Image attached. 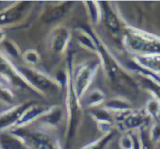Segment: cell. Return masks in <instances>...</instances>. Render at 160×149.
Here are the masks:
<instances>
[{
	"instance_id": "1",
	"label": "cell",
	"mask_w": 160,
	"mask_h": 149,
	"mask_svg": "<svg viewBox=\"0 0 160 149\" xmlns=\"http://www.w3.org/2000/svg\"><path fill=\"white\" fill-rule=\"evenodd\" d=\"M97 46H98V54H99L100 60L102 62V67L108 75L109 79L112 81V83L117 87L120 91H126L128 89L133 90L136 88L135 82L131 79V77L126 73L120 67V65L117 63V61L113 58V56L110 54L109 51H107V48L105 45L102 44V41L94 34L92 33Z\"/></svg>"
},
{
	"instance_id": "2",
	"label": "cell",
	"mask_w": 160,
	"mask_h": 149,
	"mask_svg": "<svg viewBox=\"0 0 160 149\" xmlns=\"http://www.w3.org/2000/svg\"><path fill=\"white\" fill-rule=\"evenodd\" d=\"M124 45L136 55H160V37L142 30L127 29Z\"/></svg>"
},
{
	"instance_id": "3",
	"label": "cell",
	"mask_w": 160,
	"mask_h": 149,
	"mask_svg": "<svg viewBox=\"0 0 160 149\" xmlns=\"http://www.w3.org/2000/svg\"><path fill=\"white\" fill-rule=\"evenodd\" d=\"M20 74L26 81V83L38 93L54 92L60 88V84L57 80L52 79L47 74L26 66L16 67Z\"/></svg>"
},
{
	"instance_id": "4",
	"label": "cell",
	"mask_w": 160,
	"mask_h": 149,
	"mask_svg": "<svg viewBox=\"0 0 160 149\" xmlns=\"http://www.w3.org/2000/svg\"><path fill=\"white\" fill-rule=\"evenodd\" d=\"M0 82L8 88L10 86L16 88H23L35 91L22 78L17 68L7 58L5 54L0 53Z\"/></svg>"
},
{
	"instance_id": "5",
	"label": "cell",
	"mask_w": 160,
	"mask_h": 149,
	"mask_svg": "<svg viewBox=\"0 0 160 149\" xmlns=\"http://www.w3.org/2000/svg\"><path fill=\"white\" fill-rule=\"evenodd\" d=\"M98 68V63H85L79 66L78 69L75 70L74 75L72 76V82L74 91L80 101H82L83 96L88 90V87L93 82Z\"/></svg>"
},
{
	"instance_id": "6",
	"label": "cell",
	"mask_w": 160,
	"mask_h": 149,
	"mask_svg": "<svg viewBox=\"0 0 160 149\" xmlns=\"http://www.w3.org/2000/svg\"><path fill=\"white\" fill-rule=\"evenodd\" d=\"M118 128L122 131H134L138 129L141 130L147 123L150 118L145 111L143 112H134L128 111L124 113L115 114Z\"/></svg>"
},
{
	"instance_id": "7",
	"label": "cell",
	"mask_w": 160,
	"mask_h": 149,
	"mask_svg": "<svg viewBox=\"0 0 160 149\" xmlns=\"http://www.w3.org/2000/svg\"><path fill=\"white\" fill-rule=\"evenodd\" d=\"M14 131L23 141L28 149H54L53 139L44 131H33L27 132Z\"/></svg>"
},
{
	"instance_id": "8",
	"label": "cell",
	"mask_w": 160,
	"mask_h": 149,
	"mask_svg": "<svg viewBox=\"0 0 160 149\" xmlns=\"http://www.w3.org/2000/svg\"><path fill=\"white\" fill-rule=\"evenodd\" d=\"M70 33L67 27L57 26L49 35L48 47L49 50L54 54H63L69 42Z\"/></svg>"
},
{
	"instance_id": "9",
	"label": "cell",
	"mask_w": 160,
	"mask_h": 149,
	"mask_svg": "<svg viewBox=\"0 0 160 149\" xmlns=\"http://www.w3.org/2000/svg\"><path fill=\"white\" fill-rule=\"evenodd\" d=\"M30 103H20L0 113V132L9 131L15 127L22 112Z\"/></svg>"
},
{
	"instance_id": "10",
	"label": "cell",
	"mask_w": 160,
	"mask_h": 149,
	"mask_svg": "<svg viewBox=\"0 0 160 149\" xmlns=\"http://www.w3.org/2000/svg\"><path fill=\"white\" fill-rule=\"evenodd\" d=\"M49 108L50 107H46V106L41 105V104L30 103L25 108V110L22 112V116H20V118L17 121L14 128L20 129V128H22V127L26 126L27 124L31 123L35 119L39 118L42 115H44L49 110Z\"/></svg>"
},
{
	"instance_id": "11",
	"label": "cell",
	"mask_w": 160,
	"mask_h": 149,
	"mask_svg": "<svg viewBox=\"0 0 160 149\" xmlns=\"http://www.w3.org/2000/svg\"><path fill=\"white\" fill-rule=\"evenodd\" d=\"M0 149H28L23 141L12 131L0 132Z\"/></svg>"
},
{
	"instance_id": "12",
	"label": "cell",
	"mask_w": 160,
	"mask_h": 149,
	"mask_svg": "<svg viewBox=\"0 0 160 149\" xmlns=\"http://www.w3.org/2000/svg\"><path fill=\"white\" fill-rule=\"evenodd\" d=\"M134 63L160 78V55H135Z\"/></svg>"
},
{
	"instance_id": "13",
	"label": "cell",
	"mask_w": 160,
	"mask_h": 149,
	"mask_svg": "<svg viewBox=\"0 0 160 149\" xmlns=\"http://www.w3.org/2000/svg\"><path fill=\"white\" fill-rule=\"evenodd\" d=\"M27 3H20L0 13V26L19 21L26 11Z\"/></svg>"
},
{
	"instance_id": "14",
	"label": "cell",
	"mask_w": 160,
	"mask_h": 149,
	"mask_svg": "<svg viewBox=\"0 0 160 149\" xmlns=\"http://www.w3.org/2000/svg\"><path fill=\"white\" fill-rule=\"evenodd\" d=\"M38 119L42 125L49 127V128H54L58 126L60 122L62 121L63 111L58 106L50 107L49 110L44 115H42Z\"/></svg>"
},
{
	"instance_id": "15",
	"label": "cell",
	"mask_w": 160,
	"mask_h": 149,
	"mask_svg": "<svg viewBox=\"0 0 160 149\" xmlns=\"http://www.w3.org/2000/svg\"><path fill=\"white\" fill-rule=\"evenodd\" d=\"M99 3L102 10V20L105 23L106 26L113 32H118L120 30V23L116 14L107 2Z\"/></svg>"
},
{
	"instance_id": "16",
	"label": "cell",
	"mask_w": 160,
	"mask_h": 149,
	"mask_svg": "<svg viewBox=\"0 0 160 149\" xmlns=\"http://www.w3.org/2000/svg\"><path fill=\"white\" fill-rule=\"evenodd\" d=\"M101 107L106 109L108 112H113L115 114L124 113V112L132 110L130 102L125 98H121V97L112 98V99L106 100L101 105Z\"/></svg>"
},
{
	"instance_id": "17",
	"label": "cell",
	"mask_w": 160,
	"mask_h": 149,
	"mask_svg": "<svg viewBox=\"0 0 160 149\" xmlns=\"http://www.w3.org/2000/svg\"><path fill=\"white\" fill-rule=\"evenodd\" d=\"M83 98L85 100V104L91 108L99 107L106 101V95L101 89L98 88H94L90 91H87Z\"/></svg>"
},
{
	"instance_id": "18",
	"label": "cell",
	"mask_w": 160,
	"mask_h": 149,
	"mask_svg": "<svg viewBox=\"0 0 160 149\" xmlns=\"http://www.w3.org/2000/svg\"><path fill=\"white\" fill-rule=\"evenodd\" d=\"M77 40H78L79 44L82 45L84 49L98 54V46H97L96 40H95L92 33H88V32L81 29V30H79V33L77 35Z\"/></svg>"
},
{
	"instance_id": "19",
	"label": "cell",
	"mask_w": 160,
	"mask_h": 149,
	"mask_svg": "<svg viewBox=\"0 0 160 149\" xmlns=\"http://www.w3.org/2000/svg\"><path fill=\"white\" fill-rule=\"evenodd\" d=\"M87 8L88 15L94 24H98L102 20V10L100 3L98 1H86L84 3Z\"/></svg>"
},
{
	"instance_id": "20",
	"label": "cell",
	"mask_w": 160,
	"mask_h": 149,
	"mask_svg": "<svg viewBox=\"0 0 160 149\" xmlns=\"http://www.w3.org/2000/svg\"><path fill=\"white\" fill-rule=\"evenodd\" d=\"M144 111L146 113V115L149 117L152 118H158L160 117V99L156 96V95H152L148 100L146 101L145 104V108Z\"/></svg>"
},
{
	"instance_id": "21",
	"label": "cell",
	"mask_w": 160,
	"mask_h": 149,
	"mask_svg": "<svg viewBox=\"0 0 160 149\" xmlns=\"http://www.w3.org/2000/svg\"><path fill=\"white\" fill-rule=\"evenodd\" d=\"M114 137V132H111L108 134L103 135L101 138H99L98 140L83 146L81 149H105L107 146V145H109V143L112 140V138Z\"/></svg>"
},
{
	"instance_id": "22",
	"label": "cell",
	"mask_w": 160,
	"mask_h": 149,
	"mask_svg": "<svg viewBox=\"0 0 160 149\" xmlns=\"http://www.w3.org/2000/svg\"><path fill=\"white\" fill-rule=\"evenodd\" d=\"M68 5H61L58 6L54 8H52L49 13H47V15L45 16V20L47 23H52V22H55L59 19H61L66 12L68 11Z\"/></svg>"
},
{
	"instance_id": "23",
	"label": "cell",
	"mask_w": 160,
	"mask_h": 149,
	"mask_svg": "<svg viewBox=\"0 0 160 149\" xmlns=\"http://www.w3.org/2000/svg\"><path fill=\"white\" fill-rule=\"evenodd\" d=\"M2 43H3V50L6 55L8 54L13 58L14 57L17 58L20 56V50L14 42L10 40H4Z\"/></svg>"
},
{
	"instance_id": "24",
	"label": "cell",
	"mask_w": 160,
	"mask_h": 149,
	"mask_svg": "<svg viewBox=\"0 0 160 149\" xmlns=\"http://www.w3.org/2000/svg\"><path fill=\"white\" fill-rule=\"evenodd\" d=\"M22 58L28 65H36L40 60L39 54L36 50H26L22 54Z\"/></svg>"
},
{
	"instance_id": "25",
	"label": "cell",
	"mask_w": 160,
	"mask_h": 149,
	"mask_svg": "<svg viewBox=\"0 0 160 149\" xmlns=\"http://www.w3.org/2000/svg\"><path fill=\"white\" fill-rule=\"evenodd\" d=\"M119 146L121 149H133V138L130 132L124 133L119 139Z\"/></svg>"
},
{
	"instance_id": "26",
	"label": "cell",
	"mask_w": 160,
	"mask_h": 149,
	"mask_svg": "<svg viewBox=\"0 0 160 149\" xmlns=\"http://www.w3.org/2000/svg\"><path fill=\"white\" fill-rule=\"evenodd\" d=\"M149 138L152 142V144H158L160 143V124L155 123L151 130H150V134Z\"/></svg>"
},
{
	"instance_id": "27",
	"label": "cell",
	"mask_w": 160,
	"mask_h": 149,
	"mask_svg": "<svg viewBox=\"0 0 160 149\" xmlns=\"http://www.w3.org/2000/svg\"><path fill=\"white\" fill-rule=\"evenodd\" d=\"M0 99L5 100V101H11L13 100V93L12 91L8 87L6 86L4 84H2L0 82Z\"/></svg>"
},
{
	"instance_id": "28",
	"label": "cell",
	"mask_w": 160,
	"mask_h": 149,
	"mask_svg": "<svg viewBox=\"0 0 160 149\" xmlns=\"http://www.w3.org/2000/svg\"><path fill=\"white\" fill-rule=\"evenodd\" d=\"M141 139H142V149H153V144L149 138V136L144 132L143 128L139 130Z\"/></svg>"
},
{
	"instance_id": "29",
	"label": "cell",
	"mask_w": 160,
	"mask_h": 149,
	"mask_svg": "<svg viewBox=\"0 0 160 149\" xmlns=\"http://www.w3.org/2000/svg\"><path fill=\"white\" fill-rule=\"evenodd\" d=\"M5 38H6V34H5V31L3 29L0 28V43H2L4 40H5Z\"/></svg>"
}]
</instances>
